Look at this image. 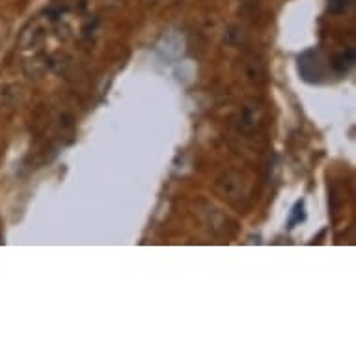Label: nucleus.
Wrapping results in <instances>:
<instances>
[{
    "label": "nucleus",
    "mask_w": 356,
    "mask_h": 356,
    "mask_svg": "<svg viewBox=\"0 0 356 356\" xmlns=\"http://www.w3.org/2000/svg\"><path fill=\"white\" fill-rule=\"evenodd\" d=\"M298 71L306 82H321L323 70L321 62H319V53L316 49H309L306 53H302L298 56Z\"/></svg>",
    "instance_id": "nucleus-1"
},
{
    "label": "nucleus",
    "mask_w": 356,
    "mask_h": 356,
    "mask_svg": "<svg viewBox=\"0 0 356 356\" xmlns=\"http://www.w3.org/2000/svg\"><path fill=\"white\" fill-rule=\"evenodd\" d=\"M353 64H355V51L353 49H347L343 53H339L332 62L334 70L338 73H347L353 67Z\"/></svg>",
    "instance_id": "nucleus-2"
},
{
    "label": "nucleus",
    "mask_w": 356,
    "mask_h": 356,
    "mask_svg": "<svg viewBox=\"0 0 356 356\" xmlns=\"http://www.w3.org/2000/svg\"><path fill=\"white\" fill-rule=\"evenodd\" d=\"M353 0H328V10L332 13H343L350 8Z\"/></svg>",
    "instance_id": "nucleus-3"
},
{
    "label": "nucleus",
    "mask_w": 356,
    "mask_h": 356,
    "mask_svg": "<svg viewBox=\"0 0 356 356\" xmlns=\"http://www.w3.org/2000/svg\"><path fill=\"white\" fill-rule=\"evenodd\" d=\"M302 209H304V204L302 202H298L297 205H295V216H293L291 220H289V226H291L293 228V224H295V222H298V220H304V213H302Z\"/></svg>",
    "instance_id": "nucleus-4"
}]
</instances>
